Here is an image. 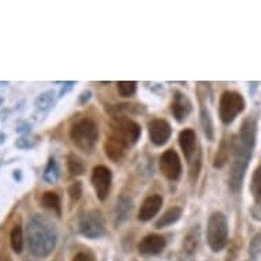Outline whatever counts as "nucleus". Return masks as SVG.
Wrapping results in <instances>:
<instances>
[{"mask_svg":"<svg viewBox=\"0 0 261 261\" xmlns=\"http://www.w3.org/2000/svg\"><path fill=\"white\" fill-rule=\"evenodd\" d=\"M245 110V100L242 94L232 90L223 92L219 100V116L224 124L234 122L237 116L242 114Z\"/></svg>","mask_w":261,"mask_h":261,"instance_id":"obj_6","label":"nucleus"},{"mask_svg":"<svg viewBox=\"0 0 261 261\" xmlns=\"http://www.w3.org/2000/svg\"><path fill=\"white\" fill-rule=\"evenodd\" d=\"M163 205V198L159 194H152L146 197L141 204L140 212H138V220L141 222H149L159 214V211Z\"/></svg>","mask_w":261,"mask_h":261,"instance_id":"obj_11","label":"nucleus"},{"mask_svg":"<svg viewBox=\"0 0 261 261\" xmlns=\"http://www.w3.org/2000/svg\"><path fill=\"white\" fill-rule=\"evenodd\" d=\"M10 245L14 252L19 254L23 250V231L19 224L13 227V230L10 232Z\"/></svg>","mask_w":261,"mask_h":261,"instance_id":"obj_21","label":"nucleus"},{"mask_svg":"<svg viewBox=\"0 0 261 261\" xmlns=\"http://www.w3.org/2000/svg\"><path fill=\"white\" fill-rule=\"evenodd\" d=\"M73 85H74V82H66L63 86V89H62V92H60V96H63V94L67 93V92L73 88Z\"/></svg>","mask_w":261,"mask_h":261,"instance_id":"obj_32","label":"nucleus"},{"mask_svg":"<svg viewBox=\"0 0 261 261\" xmlns=\"http://www.w3.org/2000/svg\"><path fill=\"white\" fill-rule=\"evenodd\" d=\"M182 216V208L179 206H174V208H170L168 211H166L163 216L159 219L158 222H156V228H164V227H168L176 223Z\"/></svg>","mask_w":261,"mask_h":261,"instance_id":"obj_18","label":"nucleus"},{"mask_svg":"<svg viewBox=\"0 0 261 261\" xmlns=\"http://www.w3.org/2000/svg\"><path fill=\"white\" fill-rule=\"evenodd\" d=\"M133 210V202L126 196H122L116 200L115 208H114V222L116 226H119L128 219Z\"/></svg>","mask_w":261,"mask_h":261,"instance_id":"obj_15","label":"nucleus"},{"mask_svg":"<svg viewBox=\"0 0 261 261\" xmlns=\"http://www.w3.org/2000/svg\"><path fill=\"white\" fill-rule=\"evenodd\" d=\"M73 261H94V257L88 252H81L78 253V254H75Z\"/></svg>","mask_w":261,"mask_h":261,"instance_id":"obj_30","label":"nucleus"},{"mask_svg":"<svg viewBox=\"0 0 261 261\" xmlns=\"http://www.w3.org/2000/svg\"><path fill=\"white\" fill-rule=\"evenodd\" d=\"M112 174L111 170L106 166H97L93 168L92 172V185H93L94 193L100 201H106L111 190Z\"/></svg>","mask_w":261,"mask_h":261,"instance_id":"obj_8","label":"nucleus"},{"mask_svg":"<svg viewBox=\"0 0 261 261\" xmlns=\"http://www.w3.org/2000/svg\"><path fill=\"white\" fill-rule=\"evenodd\" d=\"M148 132H149L150 141L156 146H162L170 140L172 130L170 123L166 120L153 119L148 124Z\"/></svg>","mask_w":261,"mask_h":261,"instance_id":"obj_10","label":"nucleus"},{"mask_svg":"<svg viewBox=\"0 0 261 261\" xmlns=\"http://www.w3.org/2000/svg\"><path fill=\"white\" fill-rule=\"evenodd\" d=\"M257 123L253 118H248L244 120L241 126L240 134L234 141L232 150H234V160H232L231 168H230V178H228V186L231 192L238 193L242 189L246 170H248L249 162L252 159L253 149L256 145Z\"/></svg>","mask_w":261,"mask_h":261,"instance_id":"obj_1","label":"nucleus"},{"mask_svg":"<svg viewBox=\"0 0 261 261\" xmlns=\"http://www.w3.org/2000/svg\"><path fill=\"white\" fill-rule=\"evenodd\" d=\"M15 146L17 148H21V149H29V148H32V142H29L26 138H19L17 142H15Z\"/></svg>","mask_w":261,"mask_h":261,"instance_id":"obj_31","label":"nucleus"},{"mask_svg":"<svg viewBox=\"0 0 261 261\" xmlns=\"http://www.w3.org/2000/svg\"><path fill=\"white\" fill-rule=\"evenodd\" d=\"M14 178H15V180H21L22 179V174L21 171H14Z\"/></svg>","mask_w":261,"mask_h":261,"instance_id":"obj_34","label":"nucleus"},{"mask_svg":"<svg viewBox=\"0 0 261 261\" xmlns=\"http://www.w3.org/2000/svg\"><path fill=\"white\" fill-rule=\"evenodd\" d=\"M198 242H200V230H198V226H196L194 228H192L189 234L185 237L184 241V252L185 254L188 256H193L196 250L198 248Z\"/></svg>","mask_w":261,"mask_h":261,"instance_id":"obj_19","label":"nucleus"},{"mask_svg":"<svg viewBox=\"0 0 261 261\" xmlns=\"http://www.w3.org/2000/svg\"><path fill=\"white\" fill-rule=\"evenodd\" d=\"M67 167L71 175H82L85 172V164L75 154H70L67 159Z\"/></svg>","mask_w":261,"mask_h":261,"instance_id":"obj_24","label":"nucleus"},{"mask_svg":"<svg viewBox=\"0 0 261 261\" xmlns=\"http://www.w3.org/2000/svg\"><path fill=\"white\" fill-rule=\"evenodd\" d=\"M111 136L119 140L128 149L138 141L141 136V127L126 116H115L111 122Z\"/></svg>","mask_w":261,"mask_h":261,"instance_id":"obj_5","label":"nucleus"},{"mask_svg":"<svg viewBox=\"0 0 261 261\" xmlns=\"http://www.w3.org/2000/svg\"><path fill=\"white\" fill-rule=\"evenodd\" d=\"M41 205L47 210L55 212L58 216L62 214V205H60V197L54 192H47L44 193L43 197H41Z\"/></svg>","mask_w":261,"mask_h":261,"instance_id":"obj_20","label":"nucleus"},{"mask_svg":"<svg viewBox=\"0 0 261 261\" xmlns=\"http://www.w3.org/2000/svg\"><path fill=\"white\" fill-rule=\"evenodd\" d=\"M160 171L167 179H179L182 174V163L175 150L168 149L160 156Z\"/></svg>","mask_w":261,"mask_h":261,"instance_id":"obj_9","label":"nucleus"},{"mask_svg":"<svg viewBox=\"0 0 261 261\" xmlns=\"http://www.w3.org/2000/svg\"><path fill=\"white\" fill-rule=\"evenodd\" d=\"M104 150H106L107 158L111 159L112 162H119V160L123 159L127 148H126L119 140H116L115 137H112L111 134H110L107 138V141L104 144Z\"/></svg>","mask_w":261,"mask_h":261,"instance_id":"obj_16","label":"nucleus"},{"mask_svg":"<svg viewBox=\"0 0 261 261\" xmlns=\"http://www.w3.org/2000/svg\"><path fill=\"white\" fill-rule=\"evenodd\" d=\"M80 231L82 236L90 240H96L103 236L106 227H104L103 216L99 211L93 210L82 215L80 220Z\"/></svg>","mask_w":261,"mask_h":261,"instance_id":"obj_7","label":"nucleus"},{"mask_svg":"<svg viewBox=\"0 0 261 261\" xmlns=\"http://www.w3.org/2000/svg\"><path fill=\"white\" fill-rule=\"evenodd\" d=\"M206 241L214 252H220L228 244V224L222 212L211 215L206 226Z\"/></svg>","mask_w":261,"mask_h":261,"instance_id":"obj_4","label":"nucleus"},{"mask_svg":"<svg viewBox=\"0 0 261 261\" xmlns=\"http://www.w3.org/2000/svg\"><path fill=\"white\" fill-rule=\"evenodd\" d=\"M70 138L78 149L92 152L99 140V127L92 119H81L75 122L70 128Z\"/></svg>","mask_w":261,"mask_h":261,"instance_id":"obj_3","label":"nucleus"},{"mask_svg":"<svg viewBox=\"0 0 261 261\" xmlns=\"http://www.w3.org/2000/svg\"><path fill=\"white\" fill-rule=\"evenodd\" d=\"M18 132H19V133H28V132H29V126L25 124V126H22V127L18 128Z\"/></svg>","mask_w":261,"mask_h":261,"instance_id":"obj_33","label":"nucleus"},{"mask_svg":"<svg viewBox=\"0 0 261 261\" xmlns=\"http://www.w3.org/2000/svg\"><path fill=\"white\" fill-rule=\"evenodd\" d=\"M179 145L184 152L185 159L189 163L193 162V158H196V145H197V137L192 128H185L179 133Z\"/></svg>","mask_w":261,"mask_h":261,"instance_id":"obj_13","label":"nucleus"},{"mask_svg":"<svg viewBox=\"0 0 261 261\" xmlns=\"http://www.w3.org/2000/svg\"><path fill=\"white\" fill-rule=\"evenodd\" d=\"M232 145H234V142L231 141V138L224 137L223 138V141L220 142V145H219V149L215 154L214 159V166L215 168H223L228 162V158H230V153H231L232 150Z\"/></svg>","mask_w":261,"mask_h":261,"instance_id":"obj_17","label":"nucleus"},{"mask_svg":"<svg viewBox=\"0 0 261 261\" xmlns=\"http://www.w3.org/2000/svg\"><path fill=\"white\" fill-rule=\"evenodd\" d=\"M69 194H70V197L73 198V200H80V197H81V194H82V186L80 182H75V184H73L71 186H70L69 189Z\"/></svg>","mask_w":261,"mask_h":261,"instance_id":"obj_28","label":"nucleus"},{"mask_svg":"<svg viewBox=\"0 0 261 261\" xmlns=\"http://www.w3.org/2000/svg\"><path fill=\"white\" fill-rule=\"evenodd\" d=\"M261 249V236H257L254 238V241L252 242V246H250V254H252L253 258H257L258 254H260Z\"/></svg>","mask_w":261,"mask_h":261,"instance_id":"obj_29","label":"nucleus"},{"mask_svg":"<svg viewBox=\"0 0 261 261\" xmlns=\"http://www.w3.org/2000/svg\"><path fill=\"white\" fill-rule=\"evenodd\" d=\"M44 180L47 182V184H56L58 179H59V168H58V164L54 159H51L49 162H48V166L45 168V171H44L43 175Z\"/></svg>","mask_w":261,"mask_h":261,"instance_id":"obj_25","label":"nucleus"},{"mask_svg":"<svg viewBox=\"0 0 261 261\" xmlns=\"http://www.w3.org/2000/svg\"><path fill=\"white\" fill-rule=\"evenodd\" d=\"M201 124L204 134L208 140H214V124H212V118H211L210 110L205 108V106L201 107Z\"/></svg>","mask_w":261,"mask_h":261,"instance_id":"obj_22","label":"nucleus"},{"mask_svg":"<svg viewBox=\"0 0 261 261\" xmlns=\"http://www.w3.org/2000/svg\"><path fill=\"white\" fill-rule=\"evenodd\" d=\"M118 85V92L122 97H130L136 93V89H137V82L134 81H122L116 84Z\"/></svg>","mask_w":261,"mask_h":261,"instance_id":"obj_27","label":"nucleus"},{"mask_svg":"<svg viewBox=\"0 0 261 261\" xmlns=\"http://www.w3.org/2000/svg\"><path fill=\"white\" fill-rule=\"evenodd\" d=\"M171 112L174 118H175L179 123L185 122L188 119L189 114L192 112V103L190 100L180 92H175L174 97H172L171 103Z\"/></svg>","mask_w":261,"mask_h":261,"instance_id":"obj_12","label":"nucleus"},{"mask_svg":"<svg viewBox=\"0 0 261 261\" xmlns=\"http://www.w3.org/2000/svg\"><path fill=\"white\" fill-rule=\"evenodd\" d=\"M250 192L257 202L261 204V164L254 170L250 184Z\"/></svg>","mask_w":261,"mask_h":261,"instance_id":"obj_23","label":"nucleus"},{"mask_svg":"<svg viewBox=\"0 0 261 261\" xmlns=\"http://www.w3.org/2000/svg\"><path fill=\"white\" fill-rule=\"evenodd\" d=\"M166 248V240L160 236H146L138 244V252L146 256H154L163 252Z\"/></svg>","mask_w":261,"mask_h":261,"instance_id":"obj_14","label":"nucleus"},{"mask_svg":"<svg viewBox=\"0 0 261 261\" xmlns=\"http://www.w3.org/2000/svg\"><path fill=\"white\" fill-rule=\"evenodd\" d=\"M2 103H3V99H0V104H2Z\"/></svg>","mask_w":261,"mask_h":261,"instance_id":"obj_35","label":"nucleus"},{"mask_svg":"<svg viewBox=\"0 0 261 261\" xmlns=\"http://www.w3.org/2000/svg\"><path fill=\"white\" fill-rule=\"evenodd\" d=\"M54 96H55L54 90H47V92L41 93L36 99V107L39 108V110H43V111L44 110H48L52 106V103H54Z\"/></svg>","mask_w":261,"mask_h":261,"instance_id":"obj_26","label":"nucleus"},{"mask_svg":"<svg viewBox=\"0 0 261 261\" xmlns=\"http://www.w3.org/2000/svg\"><path fill=\"white\" fill-rule=\"evenodd\" d=\"M58 234L55 226L41 215H35L26 224L28 249L35 257L43 258L49 256L56 246Z\"/></svg>","mask_w":261,"mask_h":261,"instance_id":"obj_2","label":"nucleus"}]
</instances>
